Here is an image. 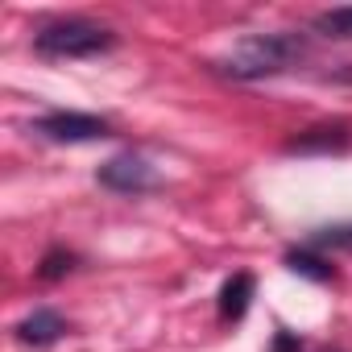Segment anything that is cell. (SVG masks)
<instances>
[{
	"mask_svg": "<svg viewBox=\"0 0 352 352\" xmlns=\"http://www.w3.org/2000/svg\"><path fill=\"white\" fill-rule=\"evenodd\" d=\"M302 54H307V42L298 34H249L228 54L216 58V71L228 79L253 83V79H270V75L290 71L294 63H302Z\"/></svg>",
	"mask_w": 352,
	"mask_h": 352,
	"instance_id": "cell-1",
	"label": "cell"
},
{
	"mask_svg": "<svg viewBox=\"0 0 352 352\" xmlns=\"http://www.w3.org/2000/svg\"><path fill=\"white\" fill-rule=\"evenodd\" d=\"M112 46H116V34L87 17H63L34 34V50L46 58H96Z\"/></svg>",
	"mask_w": 352,
	"mask_h": 352,
	"instance_id": "cell-2",
	"label": "cell"
},
{
	"mask_svg": "<svg viewBox=\"0 0 352 352\" xmlns=\"http://www.w3.org/2000/svg\"><path fill=\"white\" fill-rule=\"evenodd\" d=\"M34 133L46 141H58V145H83V141H104L112 133V124L91 112H46L34 120Z\"/></svg>",
	"mask_w": 352,
	"mask_h": 352,
	"instance_id": "cell-3",
	"label": "cell"
},
{
	"mask_svg": "<svg viewBox=\"0 0 352 352\" xmlns=\"http://www.w3.org/2000/svg\"><path fill=\"white\" fill-rule=\"evenodd\" d=\"M96 183L116 191V195H141V191L157 187V170L137 153H120V157H112L96 170Z\"/></svg>",
	"mask_w": 352,
	"mask_h": 352,
	"instance_id": "cell-4",
	"label": "cell"
},
{
	"mask_svg": "<svg viewBox=\"0 0 352 352\" xmlns=\"http://www.w3.org/2000/svg\"><path fill=\"white\" fill-rule=\"evenodd\" d=\"M17 340L21 344H30V348H50L54 340H63L67 336V319L58 315V311H50V307H38L34 315H25L17 327Z\"/></svg>",
	"mask_w": 352,
	"mask_h": 352,
	"instance_id": "cell-5",
	"label": "cell"
},
{
	"mask_svg": "<svg viewBox=\"0 0 352 352\" xmlns=\"http://www.w3.org/2000/svg\"><path fill=\"white\" fill-rule=\"evenodd\" d=\"M253 302V274H232L220 286V315L224 319H241Z\"/></svg>",
	"mask_w": 352,
	"mask_h": 352,
	"instance_id": "cell-6",
	"label": "cell"
},
{
	"mask_svg": "<svg viewBox=\"0 0 352 352\" xmlns=\"http://www.w3.org/2000/svg\"><path fill=\"white\" fill-rule=\"evenodd\" d=\"M311 25H315V34H323V38H331V42H352V5L327 9V13H319Z\"/></svg>",
	"mask_w": 352,
	"mask_h": 352,
	"instance_id": "cell-7",
	"label": "cell"
},
{
	"mask_svg": "<svg viewBox=\"0 0 352 352\" xmlns=\"http://www.w3.org/2000/svg\"><path fill=\"white\" fill-rule=\"evenodd\" d=\"M344 145H348V133L336 124V129H311L307 137L290 141L286 149H290V153H311V149H344Z\"/></svg>",
	"mask_w": 352,
	"mask_h": 352,
	"instance_id": "cell-8",
	"label": "cell"
},
{
	"mask_svg": "<svg viewBox=\"0 0 352 352\" xmlns=\"http://www.w3.org/2000/svg\"><path fill=\"white\" fill-rule=\"evenodd\" d=\"M286 265H290L294 274L315 278V282H327V278H331V265H327L323 257H315V253H311V245H307V249H298V253H286Z\"/></svg>",
	"mask_w": 352,
	"mask_h": 352,
	"instance_id": "cell-9",
	"label": "cell"
},
{
	"mask_svg": "<svg viewBox=\"0 0 352 352\" xmlns=\"http://www.w3.org/2000/svg\"><path fill=\"white\" fill-rule=\"evenodd\" d=\"M307 245H311V249H327V245H336V249H352V224L323 228V232H319V236H311Z\"/></svg>",
	"mask_w": 352,
	"mask_h": 352,
	"instance_id": "cell-10",
	"label": "cell"
},
{
	"mask_svg": "<svg viewBox=\"0 0 352 352\" xmlns=\"http://www.w3.org/2000/svg\"><path fill=\"white\" fill-rule=\"evenodd\" d=\"M71 270H75V253H63V249H58V253H46V261H42L38 274H42L46 282H54V278H63V274H71Z\"/></svg>",
	"mask_w": 352,
	"mask_h": 352,
	"instance_id": "cell-11",
	"label": "cell"
},
{
	"mask_svg": "<svg viewBox=\"0 0 352 352\" xmlns=\"http://www.w3.org/2000/svg\"><path fill=\"white\" fill-rule=\"evenodd\" d=\"M298 348H302L298 336H278V352H298Z\"/></svg>",
	"mask_w": 352,
	"mask_h": 352,
	"instance_id": "cell-12",
	"label": "cell"
}]
</instances>
